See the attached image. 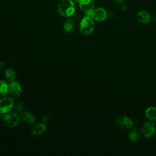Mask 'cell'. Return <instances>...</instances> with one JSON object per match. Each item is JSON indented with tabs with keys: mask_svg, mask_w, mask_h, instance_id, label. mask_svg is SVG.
Returning a JSON list of instances; mask_svg holds the SVG:
<instances>
[{
	"mask_svg": "<svg viewBox=\"0 0 156 156\" xmlns=\"http://www.w3.org/2000/svg\"><path fill=\"white\" fill-rule=\"evenodd\" d=\"M57 11L64 17H69L75 12L74 2L72 0H61L57 5Z\"/></svg>",
	"mask_w": 156,
	"mask_h": 156,
	"instance_id": "1",
	"label": "cell"
},
{
	"mask_svg": "<svg viewBox=\"0 0 156 156\" xmlns=\"http://www.w3.org/2000/svg\"><path fill=\"white\" fill-rule=\"evenodd\" d=\"M94 29L93 20L89 16L84 17L80 23V31L83 35H90Z\"/></svg>",
	"mask_w": 156,
	"mask_h": 156,
	"instance_id": "2",
	"label": "cell"
},
{
	"mask_svg": "<svg viewBox=\"0 0 156 156\" xmlns=\"http://www.w3.org/2000/svg\"><path fill=\"white\" fill-rule=\"evenodd\" d=\"M116 126L120 127L123 130L127 131L130 130L133 127V121L128 116H121L117 118L115 121Z\"/></svg>",
	"mask_w": 156,
	"mask_h": 156,
	"instance_id": "3",
	"label": "cell"
},
{
	"mask_svg": "<svg viewBox=\"0 0 156 156\" xmlns=\"http://www.w3.org/2000/svg\"><path fill=\"white\" fill-rule=\"evenodd\" d=\"M80 9L88 16L94 9V2L93 0H77Z\"/></svg>",
	"mask_w": 156,
	"mask_h": 156,
	"instance_id": "4",
	"label": "cell"
},
{
	"mask_svg": "<svg viewBox=\"0 0 156 156\" xmlns=\"http://www.w3.org/2000/svg\"><path fill=\"white\" fill-rule=\"evenodd\" d=\"M4 123L8 127H15L20 122V118L16 113H12L6 115L4 117Z\"/></svg>",
	"mask_w": 156,
	"mask_h": 156,
	"instance_id": "5",
	"label": "cell"
},
{
	"mask_svg": "<svg viewBox=\"0 0 156 156\" xmlns=\"http://www.w3.org/2000/svg\"><path fill=\"white\" fill-rule=\"evenodd\" d=\"M93 20L98 22L104 21L107 17V13L106 10L101 7L94 9L88 15Z\"/></svg>",
	"mask_w": 156,
	"mask_h": 156,
	"instance_id": "6",
	"label": "cell"
},
{
	"mask_svg": "<svg viewBox=\"0 0 156 156\" xmlns=\"http://www.w3.org/2000/svg\"><path fill=\"white\" fill-rule=\"evenodd\" d=\"M155 132V126L152 121H146L143 123L141 129V132L147 138L151 137Z\"/></svg>",
	"mask_w": 156,
	"mask_h": 156,
	"instance_id": "7",
	"label": "cell"
},
{
	"mask_svg": "<svg viewBox=\"0 0 156 156\" xmlns=\"http://www.w3.org/2000/svg\"><path fill=\"white\" fill-rule=\"evenodd\" d=\"M13 107V100L10 98H4L0 99V112L7 113L9 112Z\"/></svg>",
	"mask_w": 156,
	"mask_h": 156,
	"instance_id": "8",
	"label": "cell"
},
{
	"mask_svg": "<svg viewBox=\"0 0 156 156\" xmlns=\"http://www.w3.org/2000/svg\"><path fill=\"white\" fill-rule=\"evenodd\" d=\"M9 92L13 96H19L22 92L21 84L17 81H12L9 85Z\"/></svg>",
	"mask_w": 156,
	"mask_h": 156,
	"instance_id": "9",
	"label": "cell"
},
{
	"mask_svg": "<svg viewBox=\"0 0 156 156\" xmlns=\"http://www.w3.org/2000/svg\"><path fill=\"white\" fill-rule=\"evenodd\" d=\"M136 20L141 23L147 24L151 21V16L147 12L142 10L136 14Z\"/></svg>",
	"mask_w": 156,
	"mask_h": 156,
	"instance_id": "10",
	"label": "cell"
},
{
	"mask_svg": "<svg viewBox=\"0 0 156 156\" xmlns=\"http://www.w3.org/2000/svg\"><path fill=\"white\" fill-rule=\"evenodd\" d=\"M46 130V127L44 124H38L32 129L31 133L36 136L42 135L43 133H45Z\"/></svg>",
	"mask_w": 156,
	"mask_h": 156,
	"instance_id": "11",
	"label": "cell"
},
{
	"mask_svg": "<svg viewBox=\"0 0 156 156\" xmlns=\"http://www.w3.org/2000/svg\"><path fill=\"white\" fill-rule=\"evenodd\" d=\"M145 115L151 121L156 120V108L154 107H148L145 112Z\"/></svg>",
	"mask_w": 156,
	"mask_h": 156,
	"instance_id": "12",
	"label": "cell"
},
{
	"mask_svg": "<svg viewBox=\"0 0 156 156\" xmlns=\"http://www.w3.org/2000/svg\"><path fill=\"white\" fill-rule=\"evenodd\" d=\"M21 118L24 122L28 124H31L34 123L35 120L34 116L29 112H23L21 115Z\"/></svg>",
	"mask_w": 156,
	"mask_h": 156,
	"instance_id": "13",
	"label": "cell"
},
{
	"mask_svg": "<svg viewBox=\"0 0 156 156\" xmlns=\"http://www.w3.org/2000/svg\"><path fill=\"white\" fill-rule=\"evenodd\" d=\"M140 132L137 128H133L129 134V138L132 142L138 141L140 137Z\"/></svg>",
	"mask_w": 156,
	"mask_h": 156,
	"instance_id": "14",
	"label": "cell"
},
{
	"mask_svg": "<svg viewBox=\"0 0 156 156\" xmlns=\"http://www.w3.org/2000/svg\"><path fill=\"white\" fill-rule=\"evenodd\" d=\"M74 25H75V24H74V22L73 20H68L64 23V25H63L64 30L68 34L73 33L75 30Z\"/></svg>",
	"mask_w": 156,
	"mask_h": 156,
	"instance_id": "15",
	"label": "cell"
},
{
	"mask_svg": "<svg viewBox=\"0 0 156 156\" xmlns=\"http://www.w3.org/2000/svg\"><path fill=\"white\" fill-rule=\"evenodd\" d=\"M9 92V85L4 81L0 80V97L5 96Z\"/></svg>",
	"mask_w": 156,
	"mask_h": 156,
	"instance_id": "16",
	"label": "cell"
},
{
	"mask_svg": "<svg viewBox=\"0 0 156 156\" xmlns=\"http://www.w3.org/2000/svg\"><path fill=\"white\" fill-rule=\"evenodd\" d=\"M5 76L9 81H13L15 78V73L13 69H8L5 72Z\"/></svg>",
	"mask_w": 156,
	"mask_h": 156,
	"instance_id": "17",
	"label": "cell"
},
{
	"mask_svg": "<svg viewBox=\"0 0 156 156\" xmlns=\"http://www.w3.org/2000/svg\"><path fill=\"white\" fill-rule=\"evenodd\" d=\"M16 110L18 112L20 113L21 112L23 111V104L22 102H19L16 105Z\"/></svg>",
	"mask_w": 156,
	"mask_h": 156,
	"instance_id": "18",
	"label": "cell"
},
{
	"mask_svg": "<svg viewBox=\"0 0 156 156\" xmlns=\"http://www.w3.org/2000/svg\"><path fill=\"white\" fill-rule=\"evenodd\" d=\"M113 1L116 3H121L122 2L124 1V0H113Z\"/></svg>",
	"mask_w": 156,
	"mask_h": 156,
	"instance_id": "19",
	"label": "cell"
},
{
	"mask_svg": "<svg viewBox=\"0 0 156 156\" xmlns=\"http://www.w3.org/2000/svg\"><path fill=\"white\" fill-rule=\"evenodd\" d=\"M3 67H4V63H3V62H0V71L3 68Z\"/></svg>",
	"mask_w": 156,
	"mask_h": 156,
	"instance_id": "20",
	"label": "cell"
}]
</instances>
